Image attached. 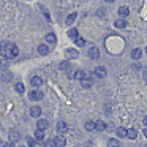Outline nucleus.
Returning a JSON list of instances; mask_svg holds the SVG:
<instances>
[{
    "instance_id": "18",
    "label": "nucleus",
    "mask_w": 147,
    "mask_h": 147,
    "mask_svg": "<svg viewBox=\"0 0 147 147\" xmlns=\"http://www.w3.org/2000/svg\"><path fill=\"white\" fill-rule=\"evenodd\" d=\"M115 133H117V136H119V138H127V128L119 127L117 130H115Z\"/></svg>"
},
{
    "instance_id": "21",
    "label": "nucleus",
    "mask_w": 147,
    "mask_h": 147,
    "mask_svg": "<svg viewBox=\"0 0 147 147\" xmlns=\"http://www.w3.org/2000/svg\"><path fill=\"white\" fill-rule=\"evenodd\" d=\"M26 142H27V146H29V147H35L36 146V141L33 139L32 136H27L26 138Z\"/></svg>"
},
{
    "instance_id": "29",
    "label": "nucleus",
    "mask_w": 147,
    "mask_h": 147,
    "mask_svg": "<svg viewBox=\"0 0 147 147\" xmlns=\"http://www.w3.org/2000/svg\"><path fill=\"white\" fill-rule=\"evenodd\" d=\"M68 36H70L71 40H76L78 38V30L76 29H71L70 32H68Z\"/></svg>"
},
{
    "instance_id": "4",
    "label": "nucleus",
    "mask_w": 147,
    "mask_h": 147,
    "mask_svg": "<svg viewBox=\"0 0 147 147\" xmlns=\"http://www.w3.org/2000/svg\"><path fill=\"white\" fill-rule=\"evenodd\" d=\"M48 127H49V122L46 120V119H40V120L36 122V128H38V130H41V131H45Z\"/></svg>"
},
{
    "instance_id": "34",
    "label": "nucleus",
    "mask_w": 147,
    "mask_h": 147,
    "mask_svg": "<svg viewBox=\"0 0 147 147\" xmlns=\"http://www.w3.org/2000/svg\"><path fill=\"white\" fill-rule=\"evenodd\" d=\"M133 68H134V70H139L141 65H139V63H134V65H133Z\"/></svg>"
},
{
    "instance_id": "30",
    "label": "nucleus",
    "mask_w": 147,
    "mask_h": 147,
    "mask_svg": "<svg viewBox=\"0 0 147 147\" xmlns=\"http://www.w3.org/2000/svg\"><path fill=\"white\" fill-rule=\"evenodd\" d=\"M74 43H76V46H84V45H86V40L81 38V36H78V38L74 40Z\"/></svg>"
},
{
    "instance_id": "16",
    "label": "nucleus",
    "mask_w": 147,
    "mask_h": 147,
    "mask_svg": "<svg viewBox=\"0 0 147 147\" xmlns=\"http://www.w3.org/2000/svg\"><path fill=\"white\" fill-rule=\"evenodd\" d=\"M73 78H76V79H84V78H87V73L84 70H78V71H74V76Z\"/></svg>"
},
{
    "instance_id": "38",
    "label": "nucleus",
    "mask_w": 147,
    "mask_h": 147,
    "mask_svg": "<svg viewBox=\"0 0 147 147\" xmlns=\"http://www.w3.org/2000/svg\"><path fill=\"white\" fill-rule=\"evenodd\" d=\"M106 2H108V3H112V2H114V0H106Z\"/></svg>"
},
{
    "instance_id": "35",
    "label": "nucleus",
    "mask_w": 147,
    "mask_h": 147,
    "mask_svg": "<svg viewBox=\"0 0 147 147\" xmlns=\"http://www.w3.org/2000/svg\"><path fill=\"white\" fill-rule=\"evenodd\" d=\"M142 122H144V125H146V128H147V117H144V120H142Z\"/></svg>"
},
{
    "instance_id": "17",
    "label": "nucleus",
    "mask_w": 147,
    "mask_h": 147,
    "mask_svg": "<svg viewBox=\"0 0 147 147\" xmlns=\"http://www.w3.org/2000/svg\"><path fill=\"white\" fill-rule=\"evenodd\" d=\"M48 52H49V48H48L46 45H40V46H38V54H40V55H46Z\"/></svg>"
},
{
    "instance_id": "25",
    "label": "nucleus",
    "mask_w": 147,
    "mask_h": 147,
    "mask_svg": "<svg viewBox=\"0 0 147 147\" xmlns=\"http://www.w3.org/2000/svg\"><path fill=\"white\" fill-rule=\"evenodd\" d=\"M35 139H38V141H43V139H45V131L36 130V131H35Z\"/></svg>"
},
{
    "instance_id": "14",
    "label": "nucleus",
    "mask_w": 147,
    "mask_h": 147,
    "mask_svg": "<svg viewBox=\"0 0 147 147\" xmlns=\"http://www.w3.org/2000/svg\"><path fill=\"white\" fill-rule=\"evenodd\" d=\"M30 115H32V117H40V115H41V109H40L38 106H32V108H30Z\"/></svg>"
},
{
    "instance_id": "23",
    "label": "nucleus",
    "mask_w": 147,
    "mask_h": 147,
    "mask_svg": "<svg viewBox=\"0 0 147 147\" xmlns=\"http://www.w3.org/2000/svg\"><path fill=\"white\" fill-rule=\"evenodd\" d=\"M46 41H48L49 45H54L55 43V35L54 33H48V35H46Z\"/></svg>"
},
{
    "instance_id": "39",
    "label": "nucleus",
    "mask_w": 147,
    "mask_h": 147,
    "mask_svg": "<svg viewBox=\"0 0 147 147\" xmlns=\"http://www.w3.org/2000/svg\"><path fill=\"white\" fill-rule=\"evenodd\" d=\"M146 54H147V48H146Z\"/></svg>"
},
{
    "instance_id": "37",
    "label": "nucleus",
    "mask_w": 147,
    "mask_h": 147,
    "mask_svg": "<svg viewBox=\"0 0 147 147\" xmlns=\"http://www.w3.org/2000/svg\"><path fill=\"white\" fill-rule=\"evenodd\" d=\"M144 76H146V78H147V70H144Z\"/></svg>"
},
{
    "instance_id": "36",
    "label": "nucleus",
    "mask_w": 147,
    "mask_h": 147,
    "mask_svg": "<svg viewBox=\"0 0 147 147\" xmlns=\"http://www.w3.org/2000/svg\"><path fill=\"white\" fill-rule=\"evenodd\" d=\"M142 133H144V136L147 138V128H144V131H142Z\"/></svg>"
},
{
    "instance_id": "26",
    "label": "nucleus",
    "mask_w": 147,
    "mask_h": 147,
    "mask_svg": "<svg viewBox=\"0 0 147 147\" xmlns=\"http://www.w3.org/2000/svg\"><path fill=\"white\" fill-rule=\"evenodd\" d=\"M70 68H71V63H68V62H62L60 63V70L62 71H70Z\"/></svg>"
},
{
    "instance_id": "22",
    "label": "nucleus",
    "mask_w": 147,
    "mask_h": 147,
    "mask_svg": "<svg viewBox=\"0 0 147 147\" xmlns=\"http://www.w3.org/2000/svg\"><path fill=\"white\" fill-rule=\"evenodd\" d=\"M108 147H120V142H119V139H109Z\"/></svg>"
},
{
    "instance_id": "6",
    "label": "nucleus",
    "mask_w": 147,
    "mask_h": 147,
    "mask_svg": "<svg viewBox=\"0 0 147 147\" xmlns=\"http://www.w3.org/2000/svg\"><path fill=\"white\" fill-rule=\"evenodd\" d=\"M92 84H93V81H92V78H84V79H81V86L84 87V89H90L92 87Z\"/></svg>"
},
{
    "instance_id": "40",
    "label": "nucleus",
    "mask_w": 147,
    "mask_h": 147,
    "mask_svg": "<svg viewBox=\"0 0 147 147\" xmlns=\"http://www.w3.org/2000/svg\"><path fill=\"white\" fill-rule=\"evenodd\" d=\"M146 147H147V144H146Z\"/></svg>"
},
{
    "instance_id": "27",
    "label": "nucleus",
    "mask_w": 147,
    "mask_h": 147,
    "mask_svg": "<svg viewBox=\"0 0 147 147\" xmlns=\"http://www.w3.org/2000/svg\"><path fill=\"white\" fill-rule=\"evenodd\" d=\"M14 89H16L18 93H24V90H26V89H24V84L22 82H18L16 86H14Z\"/></svg>"
},
{
    "instance_id": "7",
    "label": "nucleus",
    "mask_w": 147,
    "mask_h": 147,
    "mask_svg": "<svg viewBox=\"0 0 147 147\" xmlns=\"http://www.w3.org/2000/svg\"><path fill=\"white\" fill-rule=\"evenodd\" d=\"M54 142H55V147H63L65 144H67V139H65L63 136H55Z\"/></svg>"
},
{
    "instance_id": "13",
    "label": "nucleus",
    "mask_w": 147,
    "mask_h": 147,
    "mask_svg": "<svg viewBox=\"0 0 147 147\" xmlns=\"http://www.w3.org/2000/svg\"><path fill=\"white\" fill-rule=\"evenodd\" d=\"M93 125H95V130L96 131H103V130H106V123L103 120H96V122H93Z\"/></svg>"
},
{
    "instance_id": "10",
    "label": "nucleus",
    "mask_w": 147,
    "mask_h": 147,
    "mask_svg": "<svg viewBox=\"0 0 147 147\" xmlns=\"http://www.w3.org/2000/svg\"><path fill=\"white\" fill-rule=\"evenodd\" d=\"M19 138H21V134L18 133L16 130H11L10 131V142H18V141H19Z\"/></svg>"
},
{
    "instance_id": "3",
    "label": "nucleus",
    "mask_w": 147,
    "mask_h": 147,
    "mask_svg": "<svg viewBox=\"0 0 147 147\" xmlns=\"http://www.w3.org/2000/svg\"><path fill=\"white\" fill-rule=\"evenodd\" d=\"M29 98L32 100V101H38V100L43 98V92H40V90H32V92L29 93Z\"/></svg>"
},
{
    "instance_id": "11",
    "label": "nucleus",
    "mask_w": 147,
    "mask_h": 147,
    "mask_svg": "<svg viewBox=\"0 0 147 147\" xmlns=\"http://www.w3.org/2000/svg\"><path fill=\"white\" fill-rule=\"evenodd\" d=\"M30 84H32L33 87H41V84H43V79L40 76H33L32 79H30Z\"/></svg>"
},
{
    "instance_id": "32",
    "label": "nucleus",
    "mask_w": 147,
    "mask_h": 147,
    "mask_svg": "<svg viewBox=\"0 0 147 147\" xmlns=\"http://www.w3.org/2000/svg\"><path fill=\"white\" fill-rule=\"evenodd\" d=\"M98 14H100L101 18H105V16H106V11H105V8H100V10H98Z\"/></svg>"
},
{
    "instance_id": "24",
    "label": "nucleus",
    "mask_w": 147,
    "mask_h": 147,
    "mask_svg": "<svg viewBox=\"0 0 147 147\" xmlns=\"http://www.w3.org/2000/svg\"><path fill=\"white\" fill-rule=\"evenodd\" d=\"M74 19H76V13H71L70 16L67 18V21H65V22H67V26H71V24L74 22Z\"/></svg>"
},
{
    "instance_id": "20",
    "label": "nucleus",
    "mask_w": 147,
    "mask_h": 147,
    "mask_svg": "<svg viewBox=\"0 0 147 147\" xmlns=\"http://www.w3.org/2000/svg\"><path fill=\"white\" fill-rule=\"evenodd\" d=\"M127 136L130 138V139H136V138H138V131L134 130V128H130V130H127Z\"/></svg>"
},
{
    "instance_id": "8",
    "label": "nucleus",
    "mask_w": 147,
    "mask_h": 147,
    "mask_svg": "<svg viewBox=\"0 0 147 147\" xmlns=\"http://www.w3.org/2000/svg\"><path fill=\"white\" fill-rule=\"evenodd\" d=\"M89 57H90V59H93V60H96V59L100 57V51H98V48H90V49H89Z\"/></svg>"
},
{
    "instance_id": "5",
    "label": "nucleus",
    "mask_w": 147,
    "mask_h": 147,
    "mask_svg": "<svg viewBox=\"0 0 147 147\" xmlns=\"http://www.w3.org/2000/svg\"><path fill=\"white\" fill-rule=\"evenodd\" d=\"M57 131H59L60 134H65V133L68 131V125L65 123V122H62V120L57 122Z\"/></svg>"
},
{
    "instance_id": "15",
    "label": "nucleus",
    "mask_w": 147,
    "mask_h": 147,
    "mask_svg": "<svg viewBox=\"0 0 147 147\" xmlns=\"http://www.w3.org/2000/svg\"><path fill=\"white\" fill-rule=\"evenodd\" d=\"M114 26L117 27V29H125V27H128V22L125 19H117L114 22Z\"/></svg>"
},
{
    "instance_id": "33",
    "label": "nucleus",
    "mask_w": 147,
    "mask_h": 147,
    "mask_svg": "<svg viewBox=\"0 0 147 147\" xmlns=\"http://www.w3.org/2000/svg\"><path fill=\"white\" fill-rule=\"evenodd\" d=\"M3 147H14V144H13V142H5Z\"/></svg>"
},
{
    "instance_id": "2",
    "label": "nucleus",
    "mask_w": 147,
    "mask_h": 147,
    "mask_svg": "<svg viewBox=\"0 0 147 147\" xmlns=\"http://www.w3.org/2000/svg\"><path fill=\"white\" fill-rule=\"evenodd\" d=\"M93 73H95V76L100 78V79H103V78L108 76V71H106L105 67H96L95 70H93Z\"/></svg>"
},
{
    "instance_id": "9",
    "label": "nucleus",
    "mask_w": 147,
    "mask_h": 147,
    "mask_svg": "<svg viewBox=\"0 0 147 147\" xmlns=\"http://www.w3.org/2000/svg\"><path fill=\"white\" fill-rule=\"evenodd\" d=\"M65 54H67L68 59H78V57H79V52H78L76 49H67Z\"/></svg>"
},
{
    "instance_id": "12",
    "label": "nucleus",
    "mask_w": 147,
    "mask_h": 147,
    "mask_svg": "<svg viewBox=\"0 0 147 147\" xmlns=\"http://www.w3.org/2000/svg\"><path fill=\"white\" fill-rule=\"evenodd\" d=\"M141 55H142V51H141L139 48H134L133 51H131V59H133V60H138V59H141Z\"/></svg>"
},
{
    "instance_id": "31",
    "label": "nucleus",
    "mask_w": 147,
    "mask_h": 147,
    "mask_svg": "<svg viewBox=\"0 0 147 147\" xmlns=\"http://www.w3.org/2000/svg\"><path fill=\"white\" fill-rule=\"evenodd\" d=\"M45 147H55V142H54V139H48L45 142Z\"/></svg>"
},
{
    "instance_id": "1",
    "label": "nucleus",
    "mask_w": 147,
    "mask_h": 147,
    "mask_svg": "<svg viewBox=\"0 0 147 147\" xmlns=\"http://www.w3.org/2000/svg\"><path fill=\"white\" fill-rule=\"evenodd\" d=\"M19 54V49L14 43L11 41H2L0 43V55H3L5 59H14Z\"/></svg>"
},
{
    "instance_id": "19",
    "label": "nucleus",
    "mask_w": 147,
    "mask_h": 147,
    "mask_svg": "<svg viewBox=\"0 0 147 147\" xmlns=\"http://www.w3.org/2000/svg\"><path fill=\"white\" fill-rule=\"evenodd\" d=\"M119 14H120L122 18H127L128 14H130V10H128V7H120V8H119Z\"/></svg>"
},
{
    "instance_id": "28",
    "label": "nucleus",
    "mask_w": 147,
    "mask_h": 147,
    "mask_svg": "<svg viewBox=\"0 0 147 147\" xmlns=\"http://www.w3.org/2000/svg\"><path fill=\"white\" fill-rule=\"evenodd\" d=\"M84 127H86V130L87 131H93V130H95V125H93V122H86V125H84Z\"/></svg>"
}]
</instances>
